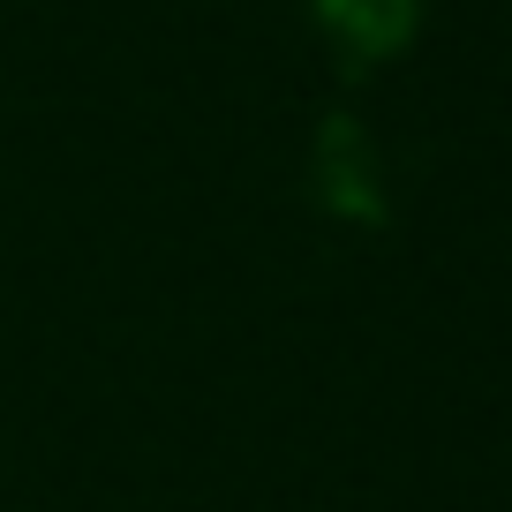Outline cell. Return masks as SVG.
<instances>
[{"mask_svg":"<svg viewBox=\"0 0 512 512\" xmlns=\"http://www.w3.org/2000/svg\"><path fill=\"white\" fill-rule=\"evenodd\" d=\"M324 8H332L362 46H384V38L407 31V0H324Z\"/></svg>","mask_w":512,"mask_h":512,"instance_id":"cell-1","label":"cell"}]
</instances>
